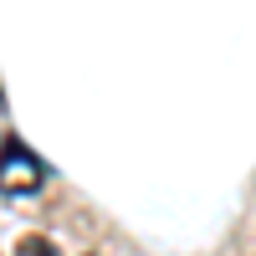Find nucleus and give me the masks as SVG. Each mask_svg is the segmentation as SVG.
<instances>
[{"instance_id": "1", "label": "nucleus", "mask_w": 256, "mask_h": 256, "mask_svg": "<svg viewBox=\"0 0 256 256\" xmlns=\"http://www.w3.org/2000/svg\"><path fill=\"white\" fill-rule=\"evenodd\" d=\"M46 184V164H41L10 128V108H6V88H0V190L6 195H36Z\"/></svg>"}, {"instance_id": "2", "label": "nucleus", "mask_w": 256, "mask_h": 256, "mask_svg": "<svg viewBox=\"0 0 256 256\" xmlns=\"http://www.w3.org/2000/svg\"><path fill=\"white\" fill-rule=\"evenodd\" d=\"M16 256H62V251H56L46 236H26V241L16 246Z\"/></svg>"}]
</instances>
